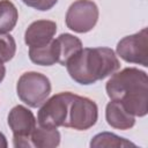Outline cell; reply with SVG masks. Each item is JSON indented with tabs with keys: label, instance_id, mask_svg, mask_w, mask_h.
I'll list each match as a JSON object with an SVG mask.
<instances>
[{
	"label": "cell",
	"instance_id": "5b68a950",
	"mask_svg": "<svg viewBox=\"0 0 148 148\" xmlns=\"http://www.w3.org/2000/svg\"><path fill=\"white\" fill-rule=\"evenodd\" d=\"M7 123L13 133V146L31 148L30 134L37 126V119L32 111L24 105H15L8 113Z\"/></svg>",
	"mask_w": 148,
	"mask_h": 148
},
{
	"label": "cell",
	"instance_id": "7a4b0ae2",
	"mask_svg": "<svg viewBox=\"0 0 148 148\" xmlns=\"http://www.w3.org/2000/svg\"><path fill=\"white\" fill-rule=\"evenodd\" d=\"M120 67V62L110 47H82L66 64L69 76L80 84H92L103 80Z\"/></svg>",
	"mask_w": 148,
	"mask_h": 148
},
{
	"label": "cell",
	"instance_id": "9a60e30c",
	"mask_svg": "<svg viewBox=\"0 0 148 148\" xmlns=\"http://www.w3.org/2000/svg\"><path fill=\"white\" fill-rule=\"evenodd\" d=\"M18 12L16 6L9 0H0V35L9 34L16 25Z\"/></svg>",
	"mask_w": 148,
	"mask_h": 148
},
{
	"label": "cell",
	"instance_id": "8992f818",
	"mask_svg": "<svg viewBox=\"0 0 148 148\" xmlns=\"http://www.w3.org/2000/svg\"><path fill=\"white\" fill-rule=\"evenodd\" d=\"M72 96H73V92L62 91L46 99L39 106V110L37 113L38 126L52 127V128L65 126L68 105Z\"/></svg>",
	"mask_w": 148,
	"mask_h": 148
},
{
	"label": "cell",
	"instance_id": "d6986e66",
	"mask_svg": "<svg viewBox=\"0 0 148 148\" xmlns=\"http://www.w3.org/2000/svg\"><path fill=\"white\" fill-rule=\"evenodd\" d=\"M5 75H6V67H5V65H3V64H1V62H0V83L3 81Z\"/></svg>",
	"mask_w": 148,
	"mask_h": 148
},
{
	"label": "cell",
	"instance_id": "8fae6325",
	"mask_svg": "<svg viewBox=\"0 0 148 148\" xmlns=\"http://www.w3.org/2000/svg\"><path fill=\"white\" fill-rule=\"evenodd\" d=\"M30 60L39 66H52L59 61V49L56 38L39 47H29Z\"/></svg>",
	"mask_w": 148,
	"mask_h": 148
},
{
	"label": "cell",
	"instance_id": "2e32d148",
	"mask_svg": "<svg viewBox=\"0 0 148 148\" xmlns=\"http://www.w3.org/2000/svg\"><path fill=\"white\" fill-rule=\"evenodd\" d=\"M16 52V43L12 35L1 34L0 35V62L5 64L12 60Z\"/></svg>",
	"mask_w": 148,
	"mask_h": 148
},
{
	"label": "cell",
	"instance_id": "5bb4252c",
	"mask_svg": "<svg viewBox=\"0 0 148 148\" xmlns=\"http://www.w3.org/2000/svg\"><path fill=\"white\" fill-rule=\"evenodd\" d=\"M89 146L91 148H103V147H116V148H126V147H136L135 143H133L132 141L123 138V136H119L114 133H110V132H102V133H98L96 134Z\"/></svg>",
	"mask_w": 148,
	"mask_h": 148
},
{
	"label": "cell",
	"instance_id": "52a82bcc",
	"mask_svg": "<svg viewBox=\"0 0 148 148\" xmlns=\"http://www.w3.org/2000/svg\"><path fill=\"white\" fill-rule=\"evenodd\" d=\"M98 16V7L92 0H76L68 7L65 22L72 31L86 34L95 28Z\"/></svg>",
	"mask_w": 148,
	"mask_h": 148
},
{
	"label": "cell",
	"instance_id": "277c9868",
	"mask_svg": "<svg viewBox=\"0 0 148 148\" xmlns=\"http://www.w3.org/2000/svg\"><path fill=\"white\" fill-rule=\"evenodd\" d=\"M97 104L88 97L73 94L68 105L67 118L64 127L74 128L76 131H86L92 127L97 123Z\"/></svg>",
	"mask_w": 148,
	"mask_h": 148
},
{
	"label": "cell",
	"instance_id": "6da1fadb",
	"mask_svg": "<svg viewBox=\"0 0 148 148\" xmlns=\"http://www.w3.org/2000/svg\"><path fill=\"white\" fill-rule=\"evenodd\" d=\"M110 99L119 102L134 117L148 113V76L145 71L126 67L114 72L105 84Z\"/></svg>",
	"mask_w": 148,
	"mask_h": 148
},
{
	"label": "cell",
	"instance_id": "ba28073f",
	"mask_svg": "<svg viewBox=\"0 0 148 148\" xmlns=\"http://www.w3.org/2000/svg\"><path fill=\"white\" fill-rule=\"evenodd\" d=\"M117 54L130 64L148 66V31L142 28L140 31L121 38L116 47Z\"/></svg>",
	"mask_w": 148,
	"mask_h": 148
},
{
	"label": "cell",
	"instance_id": "30bf717a",
	"mask_svg": "<svg viewBox=\"0 0 148 148\" xmlns=\"http://www.w3.org/2000/svg\"><path fill=\"white\" fill-rule=\"evenodd\" d=\"M105 119L111 127L120 131L130 130L135 124V117L131 114L119 102L112 99H110L105 106Z\"/></svg>",
	"mask_w": 148,
	"mask_h": 148
},
{
	"label": "cell",
	"instance_id": "9c48e42d",
	"mask_svg": "<svg viewBox=\"0 0 148 148\" xmlns=\"http://www.w3.org/2000/svg\"><path fill=\"white\" fill-rule=\"evenodd\" d=\"M57 32V24L51 20H37L29 24L24 32V43L29 47L49 44Z\"/></svg>",
	"mask_w": 148,
	"mask_h": 148
},
{
	"label": "cell",
	"instance_id": "3957f363",
	"mask_svg": "<svg viewBox=\"0 0 148 148\" xmlns=\"http://www.w3.org/2000/svg\"><path fill=\"white\" fill-rule=\"evenodd\" d=\"M51 82L49 77L38 72L23 73L16 84L18 98L30 108H39L50 96Z\"/></svg>",
	"mask_w": 148,
	"mask_h": 148
},
{
	"label": "cell",
	"instance_id": "4fadbf2b",
	"mask_svg": "<svg viewBox=\"0 0 148 148\" xmlns=\"http://www.w3.org/2000/svg\"><path fill=\"white\" fill-rule=\"evenodd\" d=\"M56 40L59 49L58 64H60L61 66H66L67 61L83 47L81 39L72 34H61L56 38Z\"/></svg>",
	"mask_w": 148,
	"mask_h": 148
},
{
	"label": "cell",
	"instance_id": "7c38bea8",
	"mask_svg": "<svg viewBox=\"0 0 148 148\" xmlns=\"http://www.w3.org/2000/svg\"><path fill=\"white\" fill-rule=\"evenodd\" d=\"M60 132L52 127L36 126L30 134L31 147L35 148H54L60 143Z\"/></svg>",
	"mask_w": 148,
	"mask_h": 148
},
{
	"label": "cell",
	"instance_id": "e0dca14e",
	"mask_svg": "<svg viewBox=\"0 0 148 148\" xmlns=\"http://www.w3.org/2000/svg\"><path fill=\"white\" fill-rule=\"evenodd\" d=\"M21 1L24 5H27L28 7L35 8V9L40 10V12L50 10L58 2V0H21Z\"/></svg>",
	"mask_w": 148,
	"mask_h": 148
},
{
	"label": "cell",
	"instance_id": "ac0fdd59",
	"mask_svg": "<svg viewBox=\"0 0 148 148\" xmlns=\"http://www.w3.org/2000/svg\"><path fill=\"white\" fill-rule=\"evenodd\" d=\"M7 146H8L7 139H6V136L0 132V148H6Z\"/></svg>",
	"mask_w": 148,
	"mask_h": 148
}]
</instances>
